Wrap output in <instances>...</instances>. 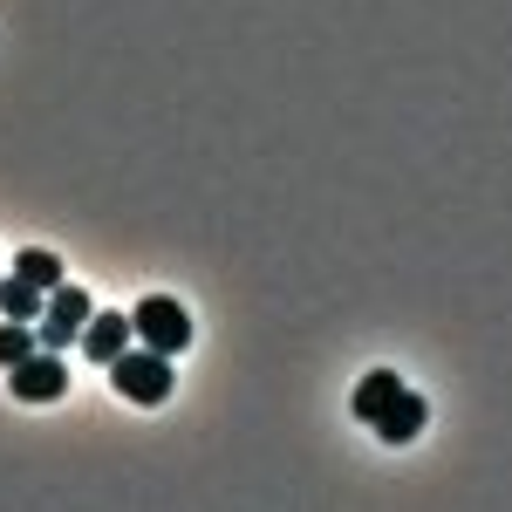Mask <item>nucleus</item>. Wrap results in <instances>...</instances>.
<instances>
[{"label": "nucleus", "mask_w": 512, "mask_h": 512, "mask_svg": "<svg viewBox=\"0 0 512 512\" xmlns=\"http://www.w3.org/2000/svg\"><path fill=\"white\" fill-rule=\"evenodd\" d=\"M130 335H137L144 349H158V355H178L192 342V321H185V308H178L171 294H144V301L130 308Z\"/></svg>", "instance_id": "1"}, {"label": "nucleus", "mask_w": 512, "mask_h": 512, "mask_svg": "<svg viewBox=\"0 0 512 512\" xmlns=\"http://www.w3.org/2000/svg\"><path fill=\"white\" fill-rule=\"evenodd\" d=\"M110 383H117L130 403H164V396H171V355L123 349V355H110Z\"/></svg>", "instance_id": "2"}, {"label": "nucleus", "mask_w": 512, "mask_h": 512, "mask_svg": "<svg viewBox=\"0 0 512 512\" xmlns=\"http://www.w3.org/2000/svg\"><path fill=\"white\" fill-rule=\"evenodd\" d=\"M96 315V301H89V294H82V287H69V280H62V287H48V301H41V349H69V342H76L82 335V321Z\"/></svg>", "instance_id": "3"}, {"label": "nucleus", "mask_w": 512, "mask_h": 512, "mask_svg": "<svg viewBox=\"0 0 512 512\" xmlns=\"http://www.w3.org/2000/svg\"><path fill=\"white\" fill-rule=\"evenodd\" d=\"M7 390L21 396V403H55V396L69 390V369H62V355H55V349H35L28 362L7 369Z\"/></svg>", "instance_id": "4"}, {"label": "nucleus", "mask_w": 512, "mask_h": 512, "mask_svg": "<svg viewBox=\"0 0 512 512\" xmlns=\"http://www.w3.org/2000/svg\"><path fill=\"white\" fill-rule=\"evenodd\" d=\"M424 417H431V403H424V396H417V390H396L390 403L376 410V424H369V431L383 437V444H410V437L424 431Z\"/></svg>", "instance_id": "5"}, {"label": "nucleus", "mask_w": 512, "mask_h": 512, "mask_svg": "<svg viewBox=\"0 0 512 512\" xmlns=\"http://www.w3.org/2000/svg\"><path fill=\"white\" fill-rule=\"evenodd\" d=\"M76 342H82L89 355H96L103 369H110V355L130 349V315H110V308H96V315L82 321V335H76Z\"/></svg>", "instance_id": "6"}, {"label": "nucleus", "mask_w": 512, "mask_h": 512, "mask_svg": "<svg viewBox=\"0 0 512 512\" xmlns=\"http://www.w3.org/2000/svg\"><path fill=\"white\" fill-rule=\"evenodd\" d=\"M41 301H48V294H41L35 280H21V274L0 280V315L7 321H41Z\"/></svg>", "instance_id": "7"}, {"label": "nucleus", "mask_w": 512, "mask_h": 512, "mask_svg": "<svg viewBox=\"0 0 512 512\" xmlns=\"http://www.w3.org/2000/svg\"><path fill=\"white\" fill-rule=\"evenodd\" d=\"M396 390H403V383H396L390 369H369V376L355 383V417H362V424H376V410H383Z\"/></svg>", "instance_id": "8"}, {"label": "nucleus", "mask_w": 512, "mask_h": 512, "mask_svg": "<svg viewBox=\"0 0 512 512\" xmlns=\"http://www.w3.org/2000/svg\"><path fill=\"white\" fill-rule=\"evenodd\" d=\"M35 349H41L35 321H7V315H0V369H14V362H28Z\"/></svg>", "instance_id": "9"}, {"label": "nucleus", "mask_w": 512, "mask_h": 512, "mask_svg": "<svg viewBox=\"0 0 512 512\" xmlns=\"http://www.w3.org/2000/svg\"><path fill=\"white\" fill-rule=\"evenodd\" d=\"M14 274L35 280L41 294H48V287H62V260H55L48 246H28V253H14Z\"/></svg>", "instance_id": "10"}]
</instances>
